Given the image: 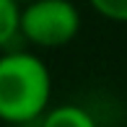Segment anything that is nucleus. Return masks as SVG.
<instances>
[{
  "label": "nucleus",
  "mask_w": 127,
  "mask_h": 127,
  "mask_svg": "<svg viewBox=\"0 0 127 127\" xmlns=\"http://www.w3.org/2000/svg\"><path fill=\"white\" fill-rule=\"evenodd\" d=\"M101 18L114 24H127V0H86Z\"/></svg>",
  "instance_id": "obj_5"
},
{
  "label": "nucleus",
  "mask_w": 127,
  "mask_h": 127,
  "mask_svg": "<svg viewBox=\"0 0 127 127\" xmlns=\"http://www.w3.org/2000/svg\"><path fill=\"white\" fill-rule=\"evenodd\" d=\"M42 127H99L94 114L78 104H60L42 114Z\"/></svg>",
  "instance_id": "obj_3"
},
{
  "label": "nucleus",
  "mask_w": 127,
  "mask_h": 127,
  "mask_svg": "<svg viewBox=\"0 0 127 127\" xmlns=\"http://www.w3.org/2000/svg\"><path fill=\"white\" fill-rule=\"evenodd\" d=\"M18 13L21 5L16 0H0V49L18 36Z\"/></svg>",
  "instance_id": "obj_4"
},
{
  "label": "nucleus",
  "mask_w": 127,
  "mask_h": 127,
  "mask_svg": "<svg viewBox=\"0 0 127 127\" xmlns=\"http://www.w3.org/2000/svg\"><path fill=\"white\" fill-rule=\"evenodd\" d=\"M52 75L47 62L34 52L0 55V122L29 125L49 109Z\"/></svg>",
  "instance_id": "obj_1"
},
{
  "label": "nucleus",
  "mask_w": 127,
  "mask_h": 127,
  "mask_svg": "<svg viewBox=\"0 0 127 127\" xmlns=\"http://www.w3.org/2000/svg\"><path fill=\"white\" fill-rule=\"evenodd\" d=\"M16 3H18V5H21V3H29V0H16Z\"/></svg>",
  "instance_id": "obj_6"
},
{
  "label": "nucleus",
  "mask_w": 127,
  "mask_h": 127,
  "mask_svg": "<svg viewBox=\"0 0 127 127\" xmlns=\"http://www.w3.org/2000/svg\"><path fill=\"white\" fill-rule=\"evenodd\" d=\"M80 31V10L73 0H29L21 3L18 36L31 47L57 49L70 44Z\"/></svg>",
  "instance_id": "obj_2"
}]
</instances>
